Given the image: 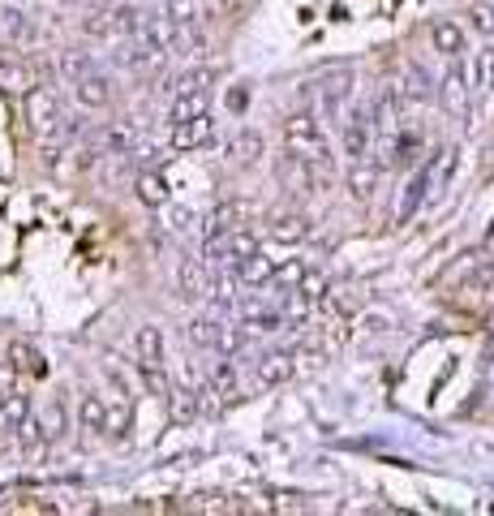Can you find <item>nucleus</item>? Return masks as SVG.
<instances>
[{
  "instance_id": "nucleus-26",
  "label": "nucleus",
  "mask_w": 494,
  "mask_h": 516,
  "mask_svg": "<svg viewBox=\"0 0 494 516\" xmlns=\"http://www.w3.org/2000/svg\"><path fill=\"white\" fill-rule=\"evenodd\" d=\"M430 39H434V52H443V56H460L464 52V31L456 22H434Z\"/></svg>"
},
{
  "instance_id": "nucleus-3",
  "label": "nucleus",
  "mask_w": 494,
  "mask_h": 516,
  "mask_svg": "<svg viewBox=\"0 0 494 516\" xmlns=\"http://www.w3.org/2000/svg\"><path fill=\"white\" fill-rule=\"evenodd\" d=\"M254 254H258V237L245 233V228H232V233L207 241V258L211 263H220L224 271H237L241 263H250Z\"/></svg>"
},
{
  "instance_id": "nucleus-4",
  "label": "nucleus",
  "mask_w": 494,
  "mask_h": 516,
  "mask_svg": "<svg viewBox=\"0 0 494 516\" xmlns=\"http://www.w3.org/2000/svg\"><path fill=\"white\" fill-rule=\"evenodd\" d=\"M439 104L447 117H456L464 121L473 112V99H469V69H464L456 56H452V65H447V74L439 78Z\"/></svg>"
},
{
  "instance_id": "nucleus-32",
  "label": "nucleus",
  "mask_w": 494,
  "mask_h": 516,
  "mask_svg": "<svg viewBox=\"0 0 494 516\" xmlns=\"http://www.w3.org/2000/svg\"><path fill=\"white\" fill-rule=\"evenodd\" d=\"M426 194H430V168H421L413 177V185H409V198H404V207H400V220H409V215L426 203Z\"/></svg>"
},
{
  "instance_id": "nucleus-6",
  "label": "nucleus",
  "mask_w": 494,
  "mask_h": 516,
  "mask_svg": "<svg viewBox=\"0 0 494 516\" xmlns=\"http://www.w3.org/2000/svg\"><path fill=\"white\" fill-rule=\"evenodd\" d=\"M215 134H220V125L211 121V112H198V117H190V121H172V147H177V151L211 147Z\"/></svg>"
},
{
  "instance_id": "nucleus-2",
  "label": "nucleus",
  "mask_w": 494,
  "mask_h": 516,
  "mask_svg": "<svg viewBox=\"0 0 494 516\" xmlns=\"http://www.w3.org/2000/svg\"><path fill=\"white\" fill-rule=\"evenodd\" d=\"M357 91V74L353 69H331L318 82H310V99H318V112L331 121H340L348 112V99Z\"/></svg>"
},
{
  "instance_id": "nucleus-10",
  "label": "nucleus",
  "mask_w": 494,
  "mask_h": 516,
  "mask_svg": "<svg viewBox=\"0 0 494 516\" xmlns=\"http://www.w3.org/2000/svg\"><path fill=\"white\" fill-rule=\"evenodd\" d=\"M400 86H383L379 95L370 99V117H374V134H396V125H400Z\"/></svg>"
},
{
  "instance_id": "nucleus-27",
  "label": "nucleus",
  "mask_w": 494,
  "mask_h": 516,
  "mask_svg": "<svg viewBox=\"0 0 494 516\" xmlns=\"http://www.w3.org/2000/svg\"><path fill=\"white\" fill-rule=\"evenodd\" d=\"M134 185H138V198H142L147 207H164V203H168V181L159 177V172H138Z\"/></svg>"
},
{
  "instance_id": "nucleus-40",
  "label": "nucleus",
  "mask_w": 494,
  "mask_h": 516,
  "mask_svg": "<svg viewBox=\"0 0 494 516\" xmlns=\"http://www.w3.org/2000/svg\"><path fill=\"white\" fill-rule=\"evenodd\" d=\"M473 284H494V267H490V271H482V276H473Z\"/></svg>"
},
{
  "instance_id": "nucleus-34",
  "label": "nucleus",
  "mask_w": 494,
  "mask_h": 516,
  "mask_svg": "<svg viewBox=\"0 0 494 516\" xmlns=\"http://www.w3.org/2000/svg\"><path fill=\"white\" fill-rule=\"evenodd\" d=\"M301 276H305V263H301V258H288V263L271 267V289H293Z\"/></svg>"
},
{
  "instance_id": "nucleus-14",
  "label": "nucleus",
  "mask_w": 494,
  "mask_h": 516,
  "mask_svg": "<svg viewBox=\"0 0 494 516\" xmlns=\"http://www.w3.org/2000/svg\"><path fill=\"white\" fill-rule=\"evenodd\" d=\"M26 418H31V400H26L22 392H5V396H0V443L18 435Z\"/></svg>"
},
{
  "instance_id": "nucleus-8",
  "label": "nucleus",
  "mask_w": 494,
  "mask_h": 516,
  "mask_svg": "<svg viewBox=\"0 0 494 516\" xmlns=\"http://www.w3.org/2000/svg\"><path fill=\"white\" fill-rule=\"evenodd\" d=\"M318 164H310V160H297V155H280L275 160V177H280V185L288 194H314L318 190V172H314Z\"/></svg>"
},
{
  "instance_id": "nucleus-36",
  "label": "nucleus",
  "mask_w": 494,
  "mask_h": 516,
  "mask_svg": "<svg viewBox=\"0 0 494 516\" xmlns=\"http://www.w3.org/2000/svg\"><path fill=\"white\" fill-rule=\"evenodd\" d=\"M241 344H245V332H241V327L220 323V336H215V349L232 357V353H241Z\"/></svg>"
},
{
  "instance_id": "nucleus-7",
  "label": "nucleus",
  "mask_w": 494,
  "mask_h": 516,
  "mask_svg": "<svg viewBox=\"0 0 494 516\" xmlns=\"http://www.w3.org/2000/svg\"><path fill=\"white\" fill-rule=\"evenodd\" d=\"M340 125H344V151H348V160H361V155H370V142H374L370 104H357Z\"/></svg>"
},
{
  "instance_id": "nucleus-35",
  "label": "nucleus",
  "mask_w": 494,
  "mask_h": 516,
  "mask_svg": "<svg viewBox=\"0 0 494 516\" xmlns=\"http://www.w3.org/2000/svg\"><path fill=\"white\" fill-rule=\"evenodd\" d=\"M473 86H477V91H494V48H482V52H477Z\"/></svg>"
},
{
  "instance_id": "nucleus-17",
  "label": "nucleus",
  "mask_w": 494,
  "mask_h": 516,
  "mask_svg": "<svg viewBox=\"0 0 494 516\" xmlns=\"http://www.w3.org/2000/svg\"><path fill=\"white\" fill-rule=\"evenodd\" d=\"M134 349H138V366H164V332H159L155 323L138 327Z\"/></svg>"
},
{
  "instance_id": "nucleus-30",
  "label": "nucleus",
  "mask_w": 494,
  "mask_h": 516,
  "mask_svg": "<svg viewBox=\"0 0 494 516\" xmlns=\"http://www.w3.org/2000/svg\"><path fill=\"white\" fill-rule=\"evenodd\" d=\"M456 164H460V151H456V147H447V151L439 155V168H434V160L426 164V168H430V194H443V185L452 181Z\"/></svg>"
},
{
  "instance_id": "nucleus-5",
  "label": "nucleus",
  "mask_w": 494,
  "mask_h": 516,
  "mask_svg": "<svg viewBox=\"0 0 494 516\" xmlns=\"http://www.w3.org/2000/svg\"><path fill=\"white\" fill-rule=\"evenodd\" d=\"M0 43L5 48H35L39 43L35 18H26V9L18 5H0Z\"/></svg>"
},
{
  "instance_id": "nucleus-16",
  "label": "nucleus",
  "mask_w": 494,
  "mask_h": 516,
  "mask_svg": "<svg viewBox=\"0 0 494 516\" xmlns=\"http://www.w3.org/2000/svg\"><path fill=\"white\" fill-rule=\"evenodd\" d=\"M374 185H379V164L370 160V155H361V160L348 164V190H353V198H366L374 194Z\"/></svg>"
},
{
  "instance_id": "nucleus-23",
  "label": "nucleus",
  "mask_w": 494,
  "mask_h": 516,
  "mask_svg": "<svg viewBox=\"0 0 494 516\" xmlns=\"http://www.w3.org/2000/svg\"><path fill=\"white\" fill-rule=\"evenodd\" d=\"M207 95L211 91H181V95H172L168 121H190V117H198V112H207Z\"/></svg>"
},
{
  "instance_id": "nucleus-22",
  "label": "nucleus",
  "mask_w": 494,
  "mask_h": 516,
  "mask_svg": "<svg viewBox=\"0 0 494 516\" xmlns=\"http://www.w3.org/2000/svg\"><path fill=\"white\" fill-rule=\"evenodd\" d=\"M31 86H35L31 65H22V61H5V65H0V91H9V95H26Z\"/></svg>"
},
{
  "instance_id": "nucleus-9",
  "label": "nucleus",
  "mask_w": 494,
  "mask_h": 516,
  "mask_svg": "<svg viewBox=\"0 0 494 516\" xmlns=\"http://www.w3.org/2000/svg\"><path fill=\"white\" fill-rule=\"evenodd\" d=\"M129 74H138V78H147V74H159L164 69V61L168 56L159 52V48H151V43H142V39H129L125 48H121V56H116Z\"/></svg>"
},
{
  "instance_id": "nucleus-31",
  "label": "nucleus",
  "mask_w": 494,
  "mask_h": 516,
  "mask_svg": "<svg viewBox=\"0 0 494 516\" xmlns=\"http://www.w3.org/2000/svg\"><path fill=\"white\" fill-rule=\"evenodd\" d=\"M190 344L194 349H215V336H220V319H211V314H202V319L190 323Z\"/></svg>"
},
{
  "instance_id": "nucleus-18",
  "label": "nucleus",
  "mask_w": 494,
  "mask_h": 516,
  "mask_svg": "<svg viewBox=\"0 0 494 516\" xmlns=\"http://www.w3.org/2000/svg\"><path fill=\"white\" fill-rule=\"evenodd\" d=\"M78 422H82V430H91V435H108V426H112V409L104 405V396H82V405H78Z\"/></svg>"
},
{
  "instance_id": "nucleus-13",
  "label": "nucleus",
  "mask_w": 494,
  "mask_h": 516,
  "mask_svg": "<svg viewBox=\"0 0 494 516\" xmlns=\"http://www.w3.org/2000/svg\"><path fill=\"white\" fill-rule=\"evenodd\" d=\"M9 366L26 379H48V357H43L31 340H13L9 344Z\"/></svg>"
},
{
  "instance_id": "nucleus-20",
  "label": "nucleus",
  "mask_w": 494,
  "mask_h": 516,
  "mask_svg": "<svg viewBox=\"0 0 494 516\" xmlns=\"http://www.w3.org/2000/svg\"><path fill=\"white\" fill-rule=\"evenodd\" d=\"M293 375H297V362L288 353H271V357L258 362V383H263V387H280V383H288Z\"/></svg>"
},
{
  "instance_id": "nucleus-11",
  "label": "nucleus",
  "mask_w": 494,
  "mask_h": 516,
  "mask_svg": "<svg viewBox=\"0 0 494 516\" xmlns=\"http://www.w3.org/2000/svg\"><path fill=\"white\" fill-rule=\"evenodd\" d=\"M74 86V95H78V104L82 108H108L112 104V78L108 74H99V69H91V74H82L78 82H69Z\"/></svg>"
},
{
  "instance_id": "nucleus-39",
  "label": "nucleus",
  "mask_w": 494,
  "mask_h": 516,
  "mask_svg": "<svg viewBox=\"0 0 494 516\" xmlns=\"http://www.w3.org/2000/svg\"><path fill=\"white\" fill-rule=\"evenodd\" d=\"M473 26H477V31H486V35H494V13H490V5H477L473 9Z\"/></svg>"
},
{
  "instance_id": "nucleus-21",
  "label": "nucleus",
  "mask_w": 494,
  "mask_h": 516,
  "mask_svg": "<svg viewBox=\"0 0 494 516\" xmlns=\"http://www.w3.org/2000/svg\"><path fill=\"white\" fill-rule=\"evenodd\" d=\"M159 5H164L168 22H181V26H198L207 18V0H159Z\"/></svg>"
},
{
  "instance_id": "nucleus-12",
  "label": "nucleus",
  "mask_w": 494,
  "mask_h": 516,
  "mask_svg": "<svg viewBox=\"0 0 494 516\" xmlns=\"http://www.w3.org/2000/svg\"><path fill=\"white\" fill-rule=\"evenodd\" d=\"M177 280H181V297H190V301H207V297H211V289H215L211 267L202 263V258H185Z\"/></svg>"
},
{
  "instance_id": "nucleus-37",
  "label": "nucleus",
  "mask_w": 494,
  "mask_h": 516,
  "mask_svg": "<svg viewBox=\"0 0 494 516\" xmlns=\"http://www.w3.org/2000/svg\"><path fill=\"white\" fill-rule=\"evenodd\" d=\"M228 392H237V370L228 362H220L215 366V396H228Z\"/></svg>"
},
{
  "instance_id": "nucleus-29",
  "label": "nucleus",
  "mask_w": 494,
  "mask_h": 516,
  "mask_svg": "<svg viewBox=\"0 0 494 516\" xmlns=\"http://www.w3.org/2000/svg\"><path fill=\"white\" fill-rule=\"evenodd\" d=\"M56 69H61V78H65V82H78L82 74H91L95 61H91V52L69 48V52H61V61H56Z\"/></svg>"
},
{
  "instance_id": "nucleus-19",
  "label": "nucleus",
  "mask_w": 494,
  "mask_h": 516,
  "mask_svg": "<svg viewBox=\"0 0 494 516\" xmlns=\"http://www.w3.org/2000/svg\"><path fill=\"white\" fill-rule=\"evenodd\" d=\"M258 155H263V134H254V129H241L237 138H228V160L237 168H250Z\"/></svg>"
},
{
  "instance_id": "nucleus-24",
  "label": "nucleus",
  "mask_w": 494,
  "mask_h": 516,
  "mask_svg": "<svg viewBox=\"0 0 494 516\" xmlns=\"http://www.w3.org/2000/svg\"><path fill=\"white\" fill-rule=\"evenodd\" d=\"M267 237H275V241H305V237H310V220H305V215H275V220L267 224Z\"/></svg>"
},
{
  "instance_id": "nucleus-28",
  "label": "nucleus",
  "mask_w": 494,
  "mask_h": 516,
  "mask_svg": "<svg viewBox=\"0 0 494 516\" xmlns=\"http://www.w3.org/2000/svg\"><path fill=\"white\" fill-rule=\"evenodd\" d=\"M215 78H220V74H215L211 65H198V69H185V74L172 82L168 91H172V95H181V91H211V82H215Z\"/></svg>"
},
{
  "instance_id": "nucleus-25",
  "label": "nucleus",
  "mask_w": 494,
  "mask_h": 516,
  "mask_svg": "<svg viewBox=\"0 0 494 516\" xmlns=\"http://www.w3.org/2000/svg\"><path fill=\"white\" fill-rule=\"evenodd\" d=\"M237 220H241V207H215L207 220H202V241H215V237L232 233V228H237Z\"/></svg>"
},
{
  "instance_id": "nucleus-38",
  "label": "nucleus",
  "mask_w": 494,
  "mask_h": 516,
  "mask_svg": "<svg viewBox=\"0 0 494 516\" xmlns=\"http://www.w3.org/2000/svg\"><path fill=\"white\" fill-rule=\"evenodd\" d=\"M142 379H147V387L155 396H168V375H164V366H142Z\"/></svg>"
},
{
  "instance_id": "nucleus-41",
  "label": "nucleus",
  "mask_w": 494,
  "mask_h": 516,
  "mask_svg": "<svg viewBox=\"0 0 494 516\" xmlns=\"http://www.w3.org/2000/svg\"><path fill=\"white\" fill-rule=\"evenodd\" d=\"M215 5H237V0H215Z\"/></svg>"
},
{
  "instance_id": "nucleus-1",
  "label": "nucleus",
  "mask_w": 494,
  "mask_h": 516,
  "mask_svg": "<svg viewBox=\"0 0 494 516\" xmlns=\"http://www.w3.org/2000/svg\"><path fill=\"white\" fill-rule=\"evenodd\" d=\"M284 151L297 155V160H310V164H327L331 160L327 129H323V121H318L314 108H297L293 117L284 121Z\"/></svg>"
},
{
  "instance_id": "nucleus-42",
  "label": "nucleus",
  "mask_w": 494,
  "mask_h": 516,
  "mask_svg": "<svg viewBox=\"0 0 494 516\" xmlns=\"http://www.w3.org/2000/svg\"><path fill=\"white\" fill-rule=\"evenodd\" d=\"M490 13H494V5H490Z\"/></svg>"
},
{
  "instance_id": "nucleus-33",
  "label": "nucleus",
  "mask_w": 494,
  "mask_h": 516,
  "mask_svg": "<svg viewBox=\"0 0 494 516\" xmlns=\"http://www.w3.org/2000/svg\"><path fill=\"white\" fill-rule=\"evenodd\" d=\"M39 426H43V439H48V443L65 435V405H61V400H52V405L39 413Z\"/></svg>"
},
{
  "instance_id": "nucleus-15",
  "label": "nucleus",
  "mask_w": 494,
  "mask_h": 516,
  "mask_svg": "<svg viewBox=\"0 0 494 516\" xmlns=\"http://www.w3.org/2000/svg\"><path fill=\"white\" fill-rule=\"evenodd\" d=\"M241 327H245V332L275 336L284 327V314L275 306H263V301H245V306H241Z\"/></svg>"
}]
</instances>
